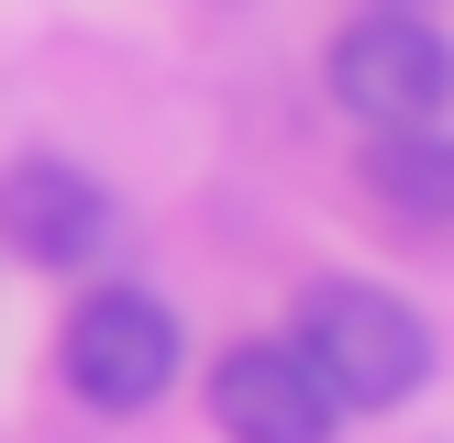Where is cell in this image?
<instances>
[{
    "instance_id": "cell-5",
    "label": "cell",
    "mask_w": 454,
    "mask_h": 443,
    "mask_svg": "<svg viewBox=\"0 0 454 443\" xmlns=\"http://www.w3.org/2000/svg\"><path fill=\"white\" fill-rule=\"evenodd\" d=\"M111 233V189L89 167H67V155H22L12 177H0V244H12L22 266H89Z\"/></svg>"
},
{
    "instance_id": "cell-4",
    "label": "cell",
    "mask_w": 454,
    "mask_h": 443,
    "mask_svg": "<svg viewBox=\"0 0 454 443\" xmlns=\"http://www.w3.org/2000/svg\"><path fill=\"white\" fill-rule=\"evenodd\" d=\"M211 421L233 443H333L344 410H333V388L310 377L300 344H266V332H255V344H233L211 366Z\"/></svg>"
},
{
    "instance_id": "cell-6",
    "label": "cell",
    "mask_w": 454,
    "mask_h": 443,
    "mask_svg": "<svg viewBox=\"0 0 454 443\" xmlns=\"http://www.w3.org/2000/svg\"><path fill=\"white\" fill-rule=\"evenodd\" d=\"M366 167L399 189V211H411V222H433V211H443V189H454V177H443V144H433V122L377 133V155H366Z\"/></svg>"
},
{
    "instance_id": "cell-1",
    "label": "cell",
    "mask_w": 454,
    "mask_h": 443,
    "mask_svg": "<svg viewBox=\"0 0 454 443\" xmlns=\"http://www.w3.org/2000/svg\"><path fill=\"white\" fill-rule=\"evenodd\" d=\"M300 354H310V377L333 388V410H399V399L433 388V322H421L399 288H366V277L310 288Z\"/></svg>"
},
{
    "instance_id": "cell-3",
    "label": "cell",
    "mask_w": 454,
    "mask_h": 443,
    "mask_svg": "<svg viewBox=\"0 0 454 443\" xmlns=\"http://www.w3.org/2000/svg\"><path fill=\"white\" fill-rule=\"evenodd\" d=\"M443 89H454V56H443V34L411 12V0H388V12H366V22L333 34V100H344L366 133L433 122Z\"/></svg>"
},
{
    "instance_id": "cell-2",
    "label": "cell",
    "mask_w": 454,
    "mask_h": 443,
    "mask_svg": "<svg viewBox=\"0 0 454 443\" xmlns=\"http://www.w3.org/2000/svg\"><path fill=\"white\" fill-rule=\"evenodd\" d=\"M56 366L67 388L89 399V410H155V399L177 388V310L155 299V288H89L78 310H67L56 332Z\"/></svg>"
}]
</instances>
